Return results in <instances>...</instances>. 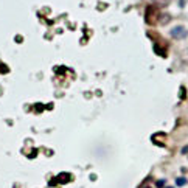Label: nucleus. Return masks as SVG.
Masks as SVG:
<instances>
[{"mask_svg": "<svg viewBox=\"0 0 188 188\" xmlns=\"http://www.w3.org/2000/svg\"><path fill=\"white\" fill-rule=\"evenodd\" d=\"M160 16H162V12L157 6L154 5H149L146 6V11H145V22L148 25H155L157 22L160 20Z\"/></svg>", "mask_w": 188, "mask_h": 188, "instance_id": "f257e3e1", "label": "nucleus"}, {"mask_svg": "<svg viewBox=\"0 0 188 188\" xmlns=\"http://www.w3.org/2000/svg\"><path fill=\"white\" fill-rule=\"evenodd\" d=\"M70 179H71V176L69 173H61V174H58L53 180H50V185L55 187L58 183H67V182H70Z\"/></svg>", "mask_w": 188, "mask_h": 188, "instance_id": "f03ea898", "label": "nucleus"}, {"mask_svg": "<svg viewBox=\"0 0 188 188\" xmlns=\"http://www.w3.org/2000/svg\"><path fill=\"white\" fill-rule=\"evenodd\" d=\"M171 36L174 39H183L187 36L185 26H174V28L171 30Z\"/></svg>", "mask_w": 188, "mask_h": 188, "instance_id": "7ed1b4c3", "label": "nucleus"}, {"mask_svg": "<svg viewBox=\"0 0 188 188\" xmlns=\"http://www.w3.org/2000/svg\"><path fill=\"white\" fill-rule=\"evenodd\" d=\"M154 53L155 55H159V56H162V58H166V47H162V45H159V44H154Z\"/></svg>", "mask_w": 188, "mask_h": 188, "instance_id": "20e7f679", "label": "nucleus"}, {"mask_svg": "<svg viewBox=\"0 0 188 188\" xmlns=\"http://www.w3.org/2000/svg\"><path fill=\"white\" fill-rule=\"evenodd\" d=\"M176 183H177L179 187H183V185L187 183V179H185V177H177V179H176Z\"/></svg>", "mask_w": 188, "mask_h": 188, "instance_id": "39448f33", "label": "nucleus"}, {"mask_svg": "<svg viewBox=\"0 0 188 188\" xmlns=\"http://www.w3.org/2000/svg\"><path fill=\"white\" fill-rule=\"evenodd\" d=\"M179 96H180V100H185L187 98V90H185V87H180V93H179Z\"/></svg>", "mask_w": 188, "mask_h": 188, "instance_id": "423d86ee", "label": "nucleus"}, {"mask_svg": "<svg viewBox=\"0 0 188 188\" xmlns=\"http://www.w3.org/2000/svg\"><path fill=\"white\" fill-rule=\"evenodd\" d=\"M0 70H2V73H8V67H6V65H3V64L0 65Z\"/></svg>", "mask_w": 188, "mask_h": 188, "instance_id": "0eeeda50", "label": "nucleus"}, {"mask_svg": "<svg viewBox=\"0 0 188 188\" xmlns=\"http://www.w3.org/2000/svg\"><path fill=\"white\" fill-rule=\"evenodd\" d=\"M159 188H162V187H165V180H157V183H155Z\"/></svg>", "mask_w": 188, "mask_h": 188, "instance_id": "6e6552de", "label": "nucleus"}, {"mask_svg": "<svg viewBox=\"0 0 188 188\" xmlns=\"http://www.w3.org/2000/svg\"><path fill=\"white\" fill-rule=\"evenodd\" d=\"M188 153V146H183L182 148V154H187Z\"/></svg>", "mask_w": 188, "mask_h": 188, "instance_id": "1a4fd4ad", "label": "nucleus"}, {"mask_svg": "<svg viewBox=\"0 0 188 188\" xmlns=\"http://www.w3.org/2000/svg\"><path fill=\"white\" fill-rule=\"evenodd\" d=\"M36 154H37V151H36V149H34V151H33V153H31V154H30V157H34V155H36Z\"/></svg>", "mask_w": 188, "mask_h": 188, "instance_id": "9d476101", "label": "nucleus"}, {"mask_svg": "<svg viewBox=\"0 0 188 188\" xmlns=\"http://www.w3.org/2000/svg\"><path fill=\"white\" fill-rule=\"evenodd\" d=\"M185 5V0H180V6H183Z\"/></svg>", "mask_w": 188, "mask_h": 188, "instance_id": "9b49d317", "label": "nucleus"}, {"mask_svg": "<svg viewBox=\"0 0 188 188\" xmlns=\"http://www.w3.org/2000/svg\"><path fill=\"white\" fill-rule=\"evenodd\" d=\"M143 188H149V187H143Z\"/></svg>", "mask_w": 188, "mask_h": 188, "instance_id": "f8f14e48", "label": "nucleus"}, {"mask_svg": "<svg viewBox=\"0 0 188 188\" xmlns=\"http://www.w3.org/2000/svg\"><path fill=\"white\" fill-rule=\"evenodd\" d=\"M168 188H171V187H168Z\"/></svg>", "mask_w": 188, "mask_h": 188, "instance_id": "ddd939ff", "label": "nucleus"}]
</instances>
